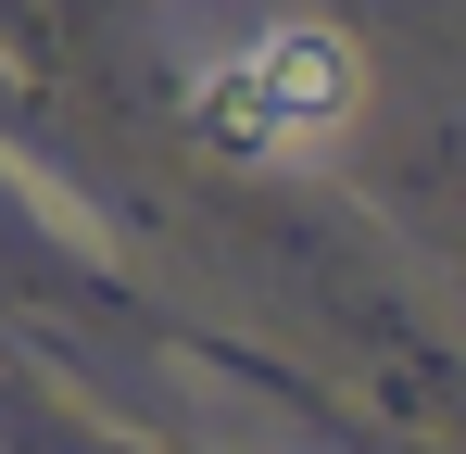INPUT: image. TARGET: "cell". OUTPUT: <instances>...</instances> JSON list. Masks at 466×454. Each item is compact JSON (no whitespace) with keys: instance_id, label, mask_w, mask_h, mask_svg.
I'll return each mask as SVG.
<instances>
[{"instance_id":"6da1fadb","label":"cell","mask_w":466,"mask_h":454,"mask_svg":"<svg viewBox=\"0 0 466 454\" xmlns=\"http://www.w3.org/2000/svg\"><path fill=\"white\" fill-rule=\"evenodd\" d=\"M353 101H366V64H353L340 26H265L252 51H228V64L189 88L202 139H215V151H252V164H265V151L328 139Z\"/></svg>"}]
</instances>
